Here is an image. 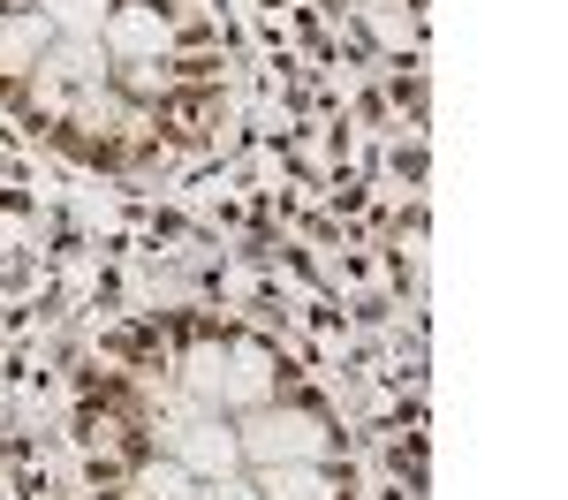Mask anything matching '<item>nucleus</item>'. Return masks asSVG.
<instances>
[{"mask_svg":"<svg viewBox=\"0 0 568 500\" xmlns=\"http://www.w3.org/2000/svg\"><path fill=\"white\" fill-rule=\"evenodd\" d=\"M372 8H387V16H402V23H409V16H417L425 0H372Z\"/></svg>","mask_w":568,"mask_h":500,"instance_id":"7ed1b4c3","label":"nucleus"},{"mask_svg":"<svg viewBox=\"0 0 568 500\" xmlns=\"http://www.w3.org/2000/svg\"><path fill=\"white\" fill-rule=\"evenodd\" d=\"M235 106L227 0H0V114L84 175H182L227 144Z\"/></svg>","mask_w":568,"mask_h":500,"instance_id":"f03ea898","label":"nucleus"},{"mask_svg":"<svg viewBox=\"0 0 568 500\" xmlns=\"http://www.w3.org/2000/svg\"><path fill=\"white\" fill-rule=\"evenodd\" d=\"M69 448L91 500H364L326 379L220 304L114 318L77 357Z\"/></svg>","mask_w":568,"mask_h":500,"instance_id":"f257e3e1","label":"nucleus"}]
</instances>
